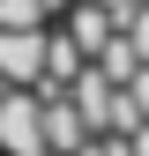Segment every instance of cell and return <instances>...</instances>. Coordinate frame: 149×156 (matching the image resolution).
<instances>
[{
	"mask_svg": "<svg viewBox=\"0 0 149 156\" xmlns=\"http://www.w3.org/2000/svg\"><path fill=\"white\" fill-rule=\"evenodd\" d=\"M0 156H45V126H37V97L30 89H0Z\"/></svg>",
	"mask_w": 149,
	"mask_h": 156,
	"instance_id": "6da1fadb",
	"label": "cell"
},
{
	"mask_svg": "<svg viewBox=\"0 0 149 156\" xmlns=\"http://www.w3.org/2000/svg\"><path fill=\"white\" fill-rule=\"evenodd\" d=\"M37 74H45V23L37 30H0V82L30 89Z\"/></svg>",
	"mask_w": 149,
	"mask_h": 156,
	"instance_id": "7a4b0ae2",
	"label": "cell"
},
{
	"mask_svg": "<svg viewBox=\"0 0 149 156\" xmlns=\"http://www.w3.org/2000/svg\"><path fill=\"white\" fill-rule=\"evenodd\" d=\"M37 126H45V156H74L89 141V119L67 104V89L60 97H37Z\"/></svg>",
	"mask_w": 149,
	"mask_h": 156,
	"instance_id": "3957f363",
	"label": "cell"
},
{
	"mask_svg": "<svg viewBox=\"0 0 149 156\" xmlns=\"http://www.w3.org/2000/svg\"><path fill=\"white\" fill-rule=\"evenodd\" d=\"M89 67H97V74H104V82H112V89H127V74H134L142 60H134V45H127V30H112V37H104V45H97V52H89Z\"/></svg>",
	"mask_w": 149,
	"mask_h": 156,
	"instance_id": "277c9868",
	"label": "cell"
},
{
	"mask_svg": "<svg viewBox=\"0 0 149 156\" xmlns=\"http://www.w3.org/2000/svg\"><path fill=\"white\" fill-rule=\"evenodd\" d=\"M37 23H45L37 0H0V30H37Z\"/></svg>",
	"mask_w": 149,
	"mask_h": 156,
	"instance_id": "5b68a950",
	"label": "cell"
},
{
	"mask_svg": "<svg viewBox=\"0 0 149 156\" xmlns=\"http://www.w3.org/2000/svg\"><path fill=\"white\" fill-rule=\"evenodd\" d=\"M127 45H134V60L149 67V8H134V23H127Z\"/></svg>",
	"mask_w": 149,
	"mask_h": 156,
	"instance_id": "8992f818",
	"label": "cell"
},
{
	"mask_svg": "<svg viewBox=\"0 0 149 156\" xmlns=\"http://www.w3.org/2000/svg\"><path fill=\"white\" fill-rule=\"evenodd\" d=\"M127 97H134V112L149 119V67H134V74H127Z\"/></svg>",
	"mask_w": 149,
	"mask_h": 156,
	"instance_id": "52a82bcc",
	"label": "cell"
},
{
	"mask_svg": "<svg viewBox=\"0 0 149 156\" xmlns=\"http://www.w3.org/2000/svg\"><path fill=\"white\" fill-rule=\"evenodd\" d=\"M127 149H134V156H149V119H134V126H127Z\"/></svg>",
	"mask_w": 149,
	"mask_h": 156,
	"instance_id": "ba28073f",
	"label": "cell"
},
{
	"mask_svg": "<svg viewBox=\"0 0 149 156\" xmlns=\"http://www.w3.org/2000/svg\"><path fill=\"white\" fill-rule=\"evenodd\" d=\"M37 8H45V23H52V15H60V8H67V0H37Z\"/></svg>",
	"mask_w": 149,
	"mask_h": 156,
	"instance_id": "9c48e42d",
	"label": "cell"
},
{
	"mask_svg": "<svg viewBox=\"0 0 149 156\" xmlns=\"http://www.w3.org/2000/svg\"><path fill=\"white\" fill-rule=\"evenodd\" d=\"M142 8H149V0H142Z\"/></svg>",
	"mask_w": 149,
	"mask_h": 156,
	"instance_id": "30bf717a",
	"label": "cell"
}]
</instances>
